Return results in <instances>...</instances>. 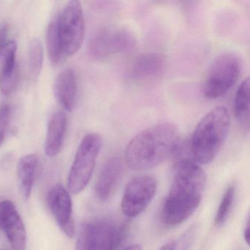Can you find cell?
<instances>
[{
	"label": "cell",
	"mask_w": 250,
	"mask_h": 250,
	"mask_svg": "<svg viewBox=\"0 0 250 250\" xmlns=\"http://www.w3.org/2000/svg\"><path fill=\"white\" fill-rule=\"evenodd\" d=\"M175 174L163 208V219L169 226H176L197 210L206 188V172L191 159L177 161Z\"/></svg>",
	"instance_id": "cell-1"
},
{
	"label": "cell",
	"mask_w": 250,
	"mask_h": 250,
	"mask_svg": "<svg viewBox=\"0 0 250 250\" xmlns=\"http://www.w3.org/2000/svg\"><path fill=\"white\" fill-rule=\"evenodd\" d=\"M181 143L178 127L165 122L146 128L130 141L125 152L127 165L133 170L153 169L173 157Z\"/></svg>",
	"instance_id": "cell-2"
},
{
	"label": "cell",
	"mask_w": 250,
	"mask_h": 250,
	"mask_svg": "<svg viewBox=\"0 0 250 250\" xmlns=\"http://www.w3.org/2000/svg\"><path fill=\"white\" fill-rule=\"evenodd\" d=\"M229 126L230 116L225 106H218L208 112L187 141L191 160L199 165L210 164L223 146Z\"/></svg>",
	"instance_id": "cell-3"
},
{
	"label": "cell",
	"mask_w": 250,
	"mask_h": 250,
	"mask_svg": "<svg viewBox=\"0 0 250 250\" xmlns=\"http://www.w3.org/2000/svg\"><path fill=\"white\" fill-rule=\"evenodd\" d=\"M102 147V136L98 133L83 137L68 174V188L73 194L81 192L90 182Z\"/></svg>",
	"instance_id": "cell-4"
},
{
	"label": "cell",
	"mask_w": 250,
	"mask_h": 250,
	"mask_svg": "<svg viewBox=\"0 0 250 250\" xmlns=\"http://www.w3.org/2000/svg\"><path fill=\"white\" fill-rule=\"evenodd\" d=\"M128 232L126 224L96 221L80 228L76 250H115L122 244Z\"/></svg>",
	"instance_id": "cell-5"
},
{
	"label": "cell",
	"mask_w": 250,
	"mask_h": 250,
	"mask_svg": "<svg viewBox=\"0 0 250 250\" xmlns=\"http://www.w3.org/2000/svg\"><path fill=\"white\" fill-rule=\"evenodd\" d=\"M242 63L238 55L231 52L221 54L209 68L203 86V94L209 99L225 96L236 83Z\"/></svg>",
	"instance_id": "cell-6"
},
{
	"label": "cell",
	"mask_w": 250,
	"mask_h": 250,
	"mask_svg": "<svg viewBox=\"0 0 250 250\" xmlns=\"http://www.w3.org/2000/svg\"><path fill=\"white\" fill-rule=\"evenodd\" d=\"M58 33L65 58L75 55L83 44L85 32L84 14L79 1H70L57 16Z\"/></svg>",
	"instance_id": "cell-7"
},
{
	"label": "cell",
	"mask_w": 250,
	"mask_h": 250,
	"mask_svg": "<svg viewBox=\"0 0 250 250\" xmlns=\"http://www.w3.org/2000/svg\"><path fill=\"white\" fill-rule=\"evenodd\" d=\"M137 43L134 35L124 27L103 28L90 37V55L98 61H104L117 54L131 50Z\"/></svg>",
	"instance_id": "cell-8"
},
{
	"label": "cell",
	"mask_w": 250,
	"mask_h": 250,
	"mask_svg": "<svg viewBox=\"0 0 250 250\" xmlns=\"http://www.w3.org/2000/svg\"><path fill=\"white\" fill-rule=\"evenodd\" d=\"M157 191V181L152 176H140L126 186L121 201L124 215L129 218L141 214L149 206Z\"/></svg>",
	"instance_id": "cell-9"
},
{
	"label": "cell",
	"mask_w": 250,
	"mask_h": 250,
	"mask_svg": "<svg viewBox=\"0 0 250 250\" xmlns=\"http://www.w3.org/2000/svg\"><path fill=\"white\" fill-rule=\"evenodd\" d=\"M47 203L61 230L67 236L73 238L75 235L76 227L69 191L62 184H55L48 191Z\"/></svg>",
	"instance_id": "cell-10"
},
{
	"label": "cell",
	"mask_w": 250,
	"mask_h": 250,
	"mask_svg": "<svg viewBox=\"0 0 250 250\" xmlns=\"http://www.w3.org/2000/svg\"><path fill=\"white\" fill-rule=\"evenodd\" d=\"M0 229L5 232L13 250H25V227L17 208L9 200L0 202Z\"/></svg>",
	"instance_id": "cell-11"
},
{
	"label": "cell",
	"mask_w": 250,
	"mask_h": 250,
	"mask_svg": "<svg viewBox=\"0 0 250 250\" xmlns=\"http://www.w3.org/2000/svg\"><path fill=\"white\" fill-rule=\"evenodd\" d=\"M124 172L121 159L114 157L107 161L101 171L95 187L96 197L102 202H107L116 192Z\"/></svg>",
	"instance_id": "cell-12"
},
{
	"label": "cell",
	"mask_w": 250,
	"mask_h": 250,
	"mask_svg": "<svg viewBox=\"0 0 250 250\" xmlns=\"http://www.w3.org/2000/svg\"><path fill=\"white\" fill-rule=\"evenodd\" d=\"M77 74L73 68L61 71L55 79L54 93L58 103L65 110L72 111L77 100Z\"/></svg>",
	"instance_id": "cell-13"
},
{
	"label": "cell",
	"mask_w": 250,
	"mask_h": 250,
	"mask_svg": "<svg viewBox=\"0 0 250 250\" xmlns=\"http://www.w3.org/2000/svg\"><path fill=\"white\" fill-rule=\"evenodd\" d=\"M17 42L10 41L1 54L3 56V65L0 74V90L5 95L14 93L18 86L20 74L17 63Z\"/></svg>",
	"instance_id": "cell-14"
},
{
	"label": "cell",
	"mask_w": 250,
	"mask_h": 250,
	"mask_svg": "<svg viewBox=\"0 0 250 250\" xmlns=\"http://www.w3.org/2000/svg\"><path fill=\"white\" fill-rule=\"evenodd\" d=\"M165 60L157 53H146L136 58L131 66L133 79L139 81L153 80L159 77L165 69Z\"/></svg>",
	"instance_id": "cell-15"
},
{
	"label": "cell",
	"mask_w": 250,
	"mask_h": 250,
	"mask_svg": "<svg viewBox=\"0 0 250 250\" xmlns=\"http://www.w3.org/2000/svg\"><path fill=\"white\" fill-rule=\"evenodd\" d=\"M67 128V118L62 112L53 114L49 120L47 134L45 140L44 150L46 156H58L63 147Z\"/></svg>",
	"instance_id": "cell-16"
},
{
	"label": "cell",
	"mask_w": 250,
	"mask_h": 250,
	"mask_svg": "<svg viewBox=\"0 0 250 250\" xmlns=\"http://www.w3.org/2000/svg\"><path fill=\"white\" fill-rule=\"evenodd\" d=\"M40 159L36 154H28L21 158L18 164V177L23 197L28 200L39 169Z\"/></svg>",
	"instance_id": "cell-17"
},
{
	"label": "cell",
	"mask_w": 250,
	"mask_h": 250,
	"mask_svg": "<svg viewBox=\"0 0 250 250\" xmlns=\"http://www.w3.org/2000/svg\"><path fill=\"white\" fill-rule=\"evenodd\" d=\"M234 113L238 123L249 130L250 126V79L247 78L240 84L234 99Z\"/></svg>",
	"instance_id": "cell-18"
},
{
	"label": "cell",
	"mask_w": 250,
	"mask_h": 250,
	"mask_svg": "<svg viewBox=\"0 0 250 250\" xmlns=\"http://www.w3.org/2000/svg\"><path fill=\"white\" fill-rule=\"evenodd\" d=\"M46 46L51 62L58 65L62 62L65 57L62 51V44L58 33L57 17L53 19L48 26L46 31Z\"/></svg>",
	"instance_id": "cell-19"
},
{
	"label": "cell",
	"mask_w": 250,
	"mask_h": 250,
	"mask_svg": "<svg viewBox=\"0 0 250 250\" xmlns=\"http://www.w3.org/2000/svg\"><path fill=\"white\" fill-rule=\"evenodd\" d=\"M43 62V48L39 39L30 42L28 49V65L30 72L34 77H39L42 72Z\"/></svg>",
	"instance_id": "cell-20"
},
{
	"label": "cell",
	"mask_w": 250,
	"mask_h": 250,
	"mask_svg": "<svg viewBox=\"0 0 250 250\" xmlns=\"http://www.w3.org/2000/svg\"><path fill=\"white\" fill-rule=\"evenodd\" d=\"M235 197V187L233 184H232L227 188L225 194H223L222 200H221L220 205H219L216 218H215V224L216 226H222L228 220L231 210H232Z\"/></svg>",
	"instance_id": "cell-21"
},
{
	"label": "cell",
	"mask_w": 250,
	"mask_h": 250,
	"mask_svg": "<svg viewBox=\"0 0 250 250\" xmlns=\"http://www.w3.org/2000/svg\"><path fill=\"white\" fill-rule=\"evenodd\" d=\"M11 107L9 104H4L0 106V147L2 146L7 131L9 127L11 119Z\"/></svg>",
	"instance_id": "cell-22"
},
{
	"label": "cell",
	"mask_w": 250,
	"mask_h": 250,
	"mask_svg": "<svg viewBox=\"0 0 250 250\" xmlns=\"http://www.w3.org/2000/svg\"><path fill=\"white\" fill-rule=\"evenodd\" d=\"M8 26L5 24L0 27V55L3 52L8 42Z\"/></svg>",
	"instance_id": "cell-23"
},
{
	"label": "cell",
	"mask_w": 250,
	"mask_h": 250,
	"mask_svg": "<svg viewBox=\"0 0 250 250\" xmlns=\"http://www.w3.org/2000/svg\"><path fill=\"white\" fill-rule=\"evenodd\" d=\"M194 229H191V230L187 232L185 236L181 240V249H179V250H188L192 242L193 238H194Z\"/></svg>",
	"instance_id": "cell-24"
},
{
	"label": "cell",
	"mask_w": 250,
	"mask_h": 250,
	"mask_svg": "<svg viewBox=\"0 0 250 250\" xmlns=\"http://www.w3.org/2000/svg\"><path fill=\"white\" fill-rule=\"evenodd\" d=\"M244 240H245L246 243H247V245H250V222H247V227H246L245 229H244Z\"/></svg>",
	"instance_id": "cell-25"
},
{
	"label": "cell",
	"mask_w": 250,
	"mask_h": 250,
	"mask_svg": "<svg viewBox=\"0 0 250 250\" xmlns=\"http://www.w3.org/2000/svg\"><path fill=\"white\" fill-rule=\"evenodd\" d=\"M175 244L174 242L169 243L165 244L159 250H175Z\"/></svg>",
	"instance_id": "cell-26"
},
{
	"label": "cell",
	"mask_w": 250,
	"mask_h": 250,
	"mask_svg": "<svg viewBox=\"0 0 250 250\" xmlns=\"http://www.w3.org/2000/svg\"><path fill=\"white\" fill-rule=\"evenodd\" d=\"M124 250H143V247L140 244H134V245L130 246L127 247Z\"/></svg>",
	"instance_id": "cell-27"
},
{
	"label": "cell",
	"mask_w": 250,
	"mask_h": 250,
	"mask_svg": "<svg viewBox=\"0 0 250 250\" xmlns=\"http://www.w3.org/2000/svg\"></svg>",
	"instance_id": "cell-28"
}]
</instances>
